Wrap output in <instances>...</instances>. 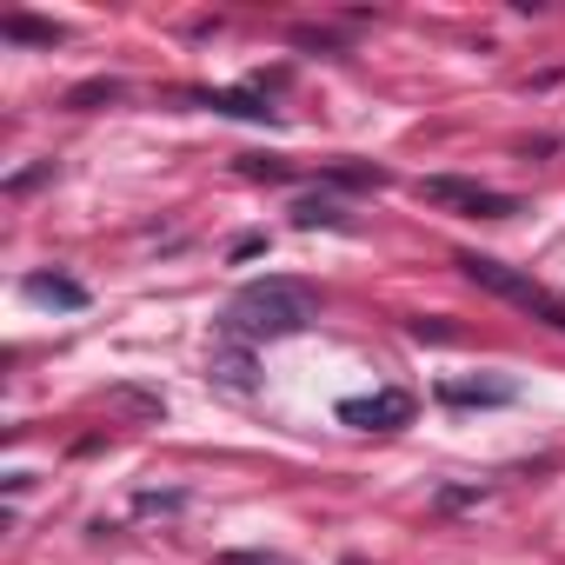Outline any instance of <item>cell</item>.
I'll use <instances>...</instances> for the list:
<instances>
[{
	"label": "cell",
	"instance_id": "obj_1",
	"mask_svg": "<svg viewBox=\"0 0 565 565\" xmlns=\"http://www.w3.org/2000/svg\"><path fill=\"white\" fill-rule=\"evenodd\" d=\"M320 320V300L294 279H253L220 307V340L233 347H273V340H294Z\"/></svg>",
	"mask_w": 565,
	"mask_h": 565
},
{
	"label": "cell",
	"instance_id": "obj_2",
	"mask_svg": "<svg viewBox=\"0 0 565 565\" xmlns=\"http://www.w3.org/2000/svg\"><path fill=\"white\" fill-rule=\"evenodd\" d=\"M479 294H492V300H505V307H519L525 320H539V327H552V333H565V300L558 294H545L532 273H519V266H505V259H492V253H459L452 259Z\"/></svg>",
	"mask_w": 565,
	"mask_h": 565
},
{
	"label": "cell",
	"instance_id": "obj_3",
	"mask_svg": "<svg viewBox=\"0 0 565 565\" xmlns=\"http://www.w3.org/2000/svg\"><path fill=\"white\" fill-rule=\"evenodd\" d=\"M419 200L446 206V213H466V220H512L519 213V193H499V186H479V180H459V173H426Z\"/></svg>",
	"mask_w": 565,
	"mask_h": 565
},
{
	"label": "cell",
	"instance_id": "obj_4",
	"mask_svg": "<svg viewBox=\"0 0 565 565\" xmlns=\"http://www.w3.org/2000/svg\"><path fill=\"white\" fill-rule=\"evenodd\" d=\"M340 426H353V433H399V426H413V393L386 386V393L340 399Z\"/></svg>",
	"mask_w": 565,
	"mask_h": 565
},
{
	"label": "cell",
	"instance_id": "obj_5",
	"mask_svg": "<svg viewBox=\"0 0 565 565\" xmlns=\"http://www.w3.org/2000/svg\"><path fill=\"white\" fill-rule=\"evenodd\" d=\"M206 380L220 386V393H253L259 386V360H253V347H233V340H220L213 353H206Z\"/></svg>",
	"mask_w": 565,
	"mask_h": 565
},
{
	"label": "cell",
	"instance_id": "obj_6",
	"mask_svg": "<svg viewBox=\"0 0 565 565\" xmlns=\"http://www.w3.org/2000/svg\"><path fill=\"white\" fill-rule=\"evenodd\" d=\"M21 294H28L34 307H54V313H87V300H94L74 273H28Z\"/></svg>",
	"mask_w": 565,
	"mask_h": 565
},
{
	"label": "cell",
	"instance_id": "obj_7",
	"mask_svg": "<svg viewBox=\"0 0 565 565\" xmlns=\"http://www.w3.org/2000/svg\"><path fill=\"white\" fill-rule=\"evenodd\" d=\"M193 100L213 107V114H226V120H253V127H273L279 120V107L266 94H253V87H220V94H193Z\"/></svg>",
	"mask_w": 565,
	"mask_h": 565
},
{
	"label": "cell",
	"instance_id": "obj_8",
	"mask_svg": "<svg viewBox=\"0 0 565 565\" xmlns=\"http://www.w3.org/2000/svg\"><path fill=\"white\" fill-rule=\"evenodd\" d=\"M512 380H439V406H512Z\"/></svg>",
	"mask_w": 565,
	"mask_h": 565
},
{
	"label": "cell",
	"instance_id": "obj_9",
	"mask_svg": "<svg viewBox=\"0 0 565 565\" xmlns=\"http://www.w3.org/2000/svg\"><path fill=\"white\" fill-rule=\"evenodd\" d=\"M0 34L21 41V47H61V41H67L61 21H34V14H0Z\"/></svg>",
	"mask_w": 565,
	"mask_h": 565
},
{
	"label": "cell",
	"instance_id": "obj_10",
	"mask_svg": "<svg viewBox=\"0 0 565 565\" xmlns=\"http://www.w3.org/2000/svg\"><path fill=\"white\" fill-rule=\"evenodd\" d=\"M120 94H127L120 81H81V87L61 94V107H67V114H94V107H114Z\"/></svg>",
	"mask_w": 565,
	"mask_h": 565
},
{
	"label": "cell",
	"instance_id": "obj_11",
	"mask_svg": "<svg viewBox=\"0 0 565 565\" xmlns=\"http://www.w3.org/2000/svg\"><path fill=\"white\" fill-rule=\"evenodd\" d=\"M294 226H347V206L333 193H300L294 200Z\"/></svg>",
	"mask_w": 565,
	"mask_h": 565
},
{
	"label": "cell",
	"instance_id": "obj_12",
	"mask_svg": "<svg viewBox=\"0 0 565 565\" xmlns=\"http://www.w3.org/2000/svg\"><path fill=\"white\" fill-rule=\"evenodd\" d=\"M327 186H360V193H380V186H386V167H353V160H340V167H327Z\"/></svg>",
	"mask_w": 565,
	"mask_h": 565
},
{
	"label": "cell",
	"instance_id": "obj_13",
	"mask_svg": "<svg viewBox=\"0 0 565 565\" xmlns=\"http://www.w3.org/2000/svg\"><path fill=\"white\" fill-rule=\"evenodd\" d=\"M239 173H246V180H294V167H287V160H266V153H246V160H239Z\"/></svg>",
	"mask_w": 565,
	"mask_h": 565
},
{
	"label": "cell",
	"instance_id": "obj_14",
	"mask_svg": "<svg viewBox=\"0 0 565 565\" xmlns=\"http://www.w3.org/2000/svg\"><path fill=\"white\" fill-rule=\"evenodd\" d=\"M406 333H413L419 347H426V340H433V347H452V340H459V327H446V320H406Z\"/></svg>",
	"mask_w": 565,
	"mask_h": 565
},
{
	"label": "cell",
	"instance_id": "obj_15",
	"mask_svg": "<svg viewBox=\"0 0 565 565\" xmlns=\"http://www.w3.org/2000/svg\"><path fill=\"white\" fill-rule=\"evenodd\" d=\"M107 399H114V406H127V413H153V419L167 413V406H160L153 393H134V386H120V393H107Z\"/></svg>",
	"mask_w": 565,
	"mask_h": 565
},
{
	"label": "cell",
	"instance_id": "obj_16",
	"mask_svg": "<svg viewBox=\"0 0 565 565\" xmlns=\"http://www.w3.org/2000/svg\"><path fill=\"white\" fill-rule=\"evenodd\" d=\"M41 180H54V160H41V167H28V173H14V180H8V193H34Z\"/></svg>",
	"mask_w": 565,
	"mask_h": 565
},
{
	"label": "cell",
	"instance_id": "obj_17",
	"mask_svg": "<svg viewBox=\"0 0 565 565\" xmlns=\"http://www.w3.org/2000/svg\"><path fill=\"white\" fill-rule=\"evenodd\" d=\"M259 253H266V233H239V239H233V253H226V259H259Z\"/></svg>",
	"mask_w": 565,
	"mask_h": 565
},
{
	"label": "cell",
	"instance_id": "obj_18",
	"mask_svg": "<svg viewBox=\"0 0 565 565\" xmlns=\"http://www.w3.org/2000/svg\"><path fill=\"white\" fill-rule=\"evenodd\" d=\"M180 505V492H140L134 499V512H173Z\"/></svg>",
	"mask_w": 565,
	"mask_h": 565
},
{
	"label": "cell",
	"instance_id": "obj_19",
	"mask_svg": "<svg viewBox=\"0 0 565 565\" xmlns=\"http://www.w3.org/2000/svg\"><path fill=\"white\" fill-rule=\"evenodd\" d=\"M294 41H300V47H320V54H333V47H340V41H333V34H320V28H294Z\"/></svg>",
	"mask_w": 565,
	"mask_h": 565
},
{
	"label": "cell",
	"instance_id": "obj_20",
	"mask_svg": "<svg viewBox=\"0 0 565 565\" xmlns=\"http://www.w3.org/2000/svg\"><path fill=\"white\" fill-rule=\"evenodd\" d=\"M347 565H360V558H347Z\"/></svg>",
	"mask_w": 565,
	"mask_h": 565
}]
</instances>
